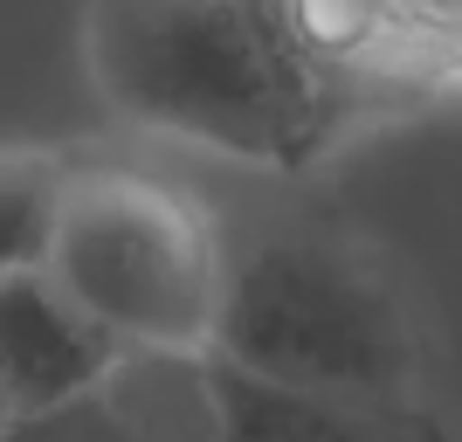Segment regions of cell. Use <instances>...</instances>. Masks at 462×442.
<instances>
[{
    "mask_svg": "<svg viewBox=\"0 0 462 442\" xmlns=\"http://www.w3.org/2000/svg\"><path fill=\"white\" fill-rule=\"evenodd\" d=\"M62 187H69V159H56V153H0V277L49 269Z\"/></svg>",
    "mask_w": 462,
    "mask_h": 442,
    "instance_id": "cell-7",
    "label": "cell"
},
{
    "mask_svg": "<svg viewBox=\"0 0 462 442\" xmlns=\"http://www.w3.org/2000/svg\"><path fill=\"white\" fill-rule=\"evenodd\" d=\"M448 77L462 83V42H456V49H448Z\"/></svg>",
    "mask_w": 462,
    "mask_h": 442,
    "instance_id": "cell-8",
    "label": "cell"
},
{
    "mask_svg": "<svg viewBox=\"0 0 462 442\" xmlns=\"http://www.w3.org/2000/svg\"><path fill=\"white\" fill-rule=\"evenodd\" d=\"M49 277L132 360H208L228 242L173 180L138 166H69Z\"/></svg>",
    "mask_w": 462,
    "mask_h": 442,
    "instance_id": "cell-3",
    "label": "cell"
},
{
    "mask_svg": "<svg viewBox=\"0 0 462 442\" xmlns=\"http://www.w3.org/2000/svg\"><path fill=\"white\" fill-rule=\"evenodd\" d=\"M208 387H214L221 442H401V428L386 422V408L290 394V387L249 381V373L214 366V360H208Z\"/></svg>",
    "mask_w": 462,
    "mask_h": 442,
    "instance_id": "cell-6",
    "label": "cell"
},
{
    "mask_svg": "<svg viewBox=\"0 0 462 442\" xmlns=\"http://www.w3.org/2000/svg\"><path fill=\"white\" fill-rule=\"evenodd\" d=\"M0 442H221L208 360H125L77 408L0 428Z\"/></svg>",
    "mask_w": 462,
    "mask_h": 442,
    "instance_id": "cell-5",
    "label": "cell"
},
{
    "mask_svg": "<svg viewBox=\"0 0 462 442\" xmlns=\"http://www.w3.org/2000/svg\"><path fill=\"white\" fill-rule=\"evenodd\" d=\"M90 77L117 118L228 153L263 174H304L359 118L386 111L414 70H331L290 7L166 0L90 7Z\"/></svg>",
    "mask_w": 462,
    "mask_h": 442,
    "instance_id": "cell-1",
    "label": "cell"
},
{
    "mask_svg": "<svg viewBox=\"0 0 462 442\" xmlns=\"http://www.w3.org/2000/svg\"><path fill=\"white\" fill-rule=\"evenodd\" d=\"M132 353L69 305L49 269L0 277V428L49 422L111 381Z\"/></svg>",
    "mask_w": 462,
    "mask_h": 442,
    "instance_id": "cell-4",
    "label": "cell"
},
{
    "mask_svg": "<svg viewBox=\"0 0 462 442\" xmlns=\"http://www.w3.org/2000/svg\"><path fill=\"white\" fill-rule=\"evenodd\" d=\"M208 360L359 408H393L421 373L401 290L366 249L325 229H263L228 249Z\"/></svg>",
    "mask_w": 462,
    "mask_h": 442,
    "instance_id": "cell-2",
    "label": "cell"
}]
</instances>
